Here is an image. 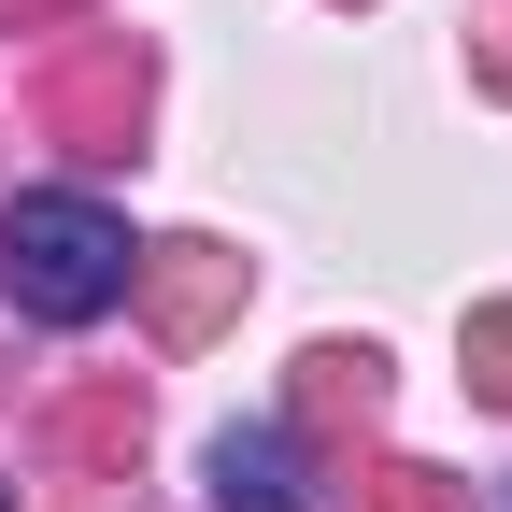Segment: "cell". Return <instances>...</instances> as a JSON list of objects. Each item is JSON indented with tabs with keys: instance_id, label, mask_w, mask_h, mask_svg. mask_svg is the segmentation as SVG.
<instances>
[{
	"instance_id": "6da1fadb",
	"label": "cell",
	"mask_w": 512,
	"mask_h": 512,
	"mask_svg": "<svg viewBox=\"0 0 512 512\" xmlns=\"http://www.w3.org/2000/svg\"><path fill=\"white\" fill-rule=\"evenodd\" d=\"M128 271H143V242H128V214L86 200V185H29V200L0 214V299L29 313V328H100L128 299Z\"/></svg>"
},
{
	"instance_id": "7a4b0ae2",
	"label": "cell",
	"mask_w": 512,
	"mask_h": 512,
	"mask_svg": "<svg viewBox=\"0 0 512 512\" xmlns=\"http://www.w3.org/2000/svg\"><path fill=\"white\" fill-rule=\"evenodd\" d=\"M214 512H313V470H299V427L256 413L214 441Z\"/></svg>"
}]
</instances>
